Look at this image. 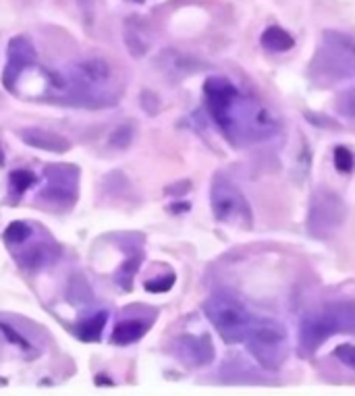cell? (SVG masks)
<instances>
[{"label":"cell","instance_id":"obj_1","mask_svg":"<svg viewBox=\"0 0 355 396\" xmlns=\"http://www.w3.org/2000/svg\"><path fill=\"white\" fill-rule=\"evenodd\" d=\"M204 98L212 121L233 145L258 143L278 131V123L268 108L226 77L206 81Z\"/></svg>","mask_w":355,"mask_h":396},{"label":"cell","instance_id":"obj_2","mask_svg":"<svg viewBox=\"0 0 355 396\" xmlns=\"http://www.w3.org/2000/svg\"><path fill=\"white\" fill-rule=\"evenodd\" d=\"M339 332H355V301H334L305 314L300 324L301 353L314 355Z\"/></svg>","mask_w":355,"mask_h":396},{"label":"cell","instance_id":"obj_3","mask_svg":"<svg viewBox=\"0 0 355 396\" xmlns=\"http://www.w3.org/2000/svg\"><path fill=\"white\" fill-rule=\"evenodd\" d=\"M310 69L312 79L322 85L355 77V38L339 31H327Z\"/></svg>","mask_w":355,"mask_h":396},{"label":"cell","instance_id":"obj_4","mask_svg":"<svg viewBox=\"0 0 355 396\" xmlns=\"http://www.w3.org/2000/svg\"><path fill=\"white\" fill-rule=\"evenodd\" d=\"M246 344L251 357L264 370H278L289 355V339L285 326L268 317H253Z\"/></svg>","mask_w":355,"mask_h":396},{"label":"cell","instance_id":"obj_5","mask_svg":"<svg viewBox=\"0 0 355 396\" xmlns=\"http://www.w3.org/2000/svg\"><path fill=\"white\" fill-rule=\"evenodd\" d=\"M204 314L229 344L244 343L253 321L241 299L231 292H217L204 303Z\"/></svg>","mask_w":355,"mask_h":396},{"label":"cell","instance_id":"obj_6","mask_svg":"<svg viewBox=\"0 0 355 396\" xmlns=\"http://www.w3.org/2000/svg\"><path fill=\"white\" fill-rule=\"evenodd\" d=\"M210 204H212V211L219 222L239 226V229H249L253 222L251 208L247 204L246 195L226 177L214 179L212 191H210Z\"/></svg>","mask_w":355,"mask_h":396},{"label":"cell","instance_id":"obj_7","mask_svg":"<svg viewBox=\"0 0 355 396\" xmlns=\"http://www.w3.org/2000/svg\"><path fill=\"white\" fill-rule=\"evenodd\" d=\"M345 204L343 199L332 191H318L312 197L310 216H307V229L314 237L327 238L337 233V229L345 220Z\"/></svg>","mask_w":355,"mask_h":396},{"label":"cell","instance_id":"obj_8","mask_svg":"<svg viewBox=\"0 0 355 396\" xmlns=\"http://www.w3.org/2000/svg\"><path fill=\"white\" fill-rule=\"evenodd\" d=\"M48 183L40 191V199H46L50 204H73L77 199V183H80V170L71 164H53L46 168Z\"/></svg>","mask_w":355,"mask_h":396},{"label":"cell","instance_id":"obj_9","mask_svg":"<svg viewBox=\"0 0 355 396\" xmlns=\"http://www.w3.org/2000/svg\"><path fill=\"white\" fill-rule=\"evenodd\" d=\"M173 348H175L177 359H181L185 365H192V368L210 365L212 359H214V344H212L208 334H200V336L185 334V336H179L175 341V344H173Z\"/></svg>","mask_w":355,"mask_h":396},{"label":"cell","instance_id":"obj_10","mask_svg":"<svg viewBox=\"0 0 355 396\" xmlns=\"http://www.w3.org/2000/svg\"><path fill=\"white\" fill-rule=\"evenodd\" d=\"M33 60H36L33 44L26 35H15L9 42V62H6V69H4V75H2V83L6 85L9 92H15L17 79L21 77V73Z\"/></svg>","mask_w":355,"mask_h":396},{"label":"cell","instance_id":"obj_11","mask_svg":"<svg viewBox=\"0 0 355 396\" xmlns=\"http://www.w3.org/2000/svg\"><path fill=\"white\" fill-rule=\"evenodd\" d=\"M112 77V69L102 58H89L75 67V85L80 92H87L94 87H102Z\"/></svg>","mask_w":355,"mask_h":396},{"label":"cell","instance_id":"obj_12","mask_svg":"<svg viewBox=\"0 0 355 396\" xmlns=\"http://www.w3.org/2000/svg\"><path fill=\"white\" fill-rule=\"evenodd\" d=\"M19 137L23 143H28L36 150H42V152H53V154H65L71 150V141L56 135V133L44 131V129H38V127H28V129H21Z\"/></svg>","mask_w":355,"mask_h":396},{"label":"cell","instance_id":"obj_13","mask_svg":"<svg viewBox=\"0 0 355 396\" xmlns=\"http://www.w3.org/2000/svg\"><path fill=\"white\" fill-rule=\"evenodd\" d=\"M58 255H60V251H58L56 245L38 243L31 249H26L17 260H19V264L23 265L26 270H42L46 265L55 264L56 260H58Z\"/></svg>","mask_w":355,"mask_h":396},{"label":"cell","instance_id":"obj_14","mask_svg":"<svg viewBox=\"0 0 355 396\" xmlns=\"http://www.w3.org/2000/svg\"><path fill=\"white\" fill-rule=\"evenodd\" d=\"M67 301L71 305H75V307H89L96 301L87 278L83 274H80V272L71 274V278L67 282Z\"/></svg>","mask_w":355,"mask_h":396},{"label":"cell","instance_id":"obj_15","mask_svg":"<svg viewBox=\"0 0 355 396\" xmlns=\"http://www.w3.org/2000/svg\"><path fill=\"white\" fill-rule=\"evenodd\" d=\"M150 324L146 321H139V319H125L121 324L114 326V332H112V343L116 344H131L137 343L146 332H148Z\"/></svg>","mask_w":355,"mask_h":396},{"label":"cell","instance_id":"obj_16","mask_svg":"<svg viewBox=\"0 0 355 396\" xmlns=\"http://www.w3.org/2000/svg\"><path fill=\"white\" fill-rule=\"evenodd\" d=\"M293 38L289 35V31H285L283 27L274 26L268 27L262 33V46L271 53H289L293 48Z\"/></svg>","mask_w":355,"mask_h":396},{"label":"cell","instance_id":"obj_17","mask_svg":"<svg viewBox=\"0 0 355 396\" xmlns=\"http://www.w3.org/2000/svg\"><path fill=\"white\" fill-rule=\"evenodd\" d=\"M106 319H109V314H106V312H100V314H96V316L83 319L82 324L77 326V330H75V336L85 341V343H96V341H100V336H102V332H104V326H106Z\"/></svg>","mask_w":355,"mask_h":396},{"label":"cell","instance_id":"obj_18","mask_svg":"<svg viewBox=\"0 0 355 396\" xmlns=\"http://www.w3.org/2000/svg\"><path fill=\"white\" fill-rule=\"evenodd\" d=\"M139 262H141V253H137L136 258L127 260L125 264L119 268V272H116V282H119L125 291L131 289V282H133V276H136Z\"/></svg>","mask_w":355,"mask_h":396},{"label":"cell","instance_id":"obj_19","mask_svg":"<svg viewBox=\"0 0 355 396\" xmlns=\"http://www.w3.org/2000/svg\"><path fill=\"white\" fill-rule=\"evenodd\" d=\"M31 233L33 231H31L28 222H11L6 226V231H4V238L11 245H21V243H26L31 237Z\"/></svg>","mask_w":355,"mask_h":396},{"label":"cell","instance_id":"obj_20","mask_svg":"<svg viewBox=\"0 0 355 396\" xmlns=\"http://www.w3.org/2000/svg\"><path fill=\"white\" fill-rule=\"evenodd\" d=\"M133 125H119L112 135H110V145L112 148H116V150H127L129 145H131V141H133Z\"/></svg>","mask_w":355,"mask_h":396},{"label":"cell","instance_id":"obj_21","mask_svg":"<svg viewBox=\"0 0 355 396\" xmlns=\"http://www.w3.org/2000/svg\"><path fill=\"white\" fill-rule=\"evenodd\" d=\"M33 183H36V177L29 170H15V172H11V189H13L15 195H21Z\"/></svg>","mask_w":355,"mask_h":396},{"label":"cell","instance_id":"obj_22","mask_svg":"<svg viewBox=\"0 0 355 396\" xmlns=\"http://www.w3.org/2000/svg\"><path fill=\"white\" fill-rule=\"evenodd\" d=\"M125 44H127V48L131 50L133 56H143L146 50H148V46H150V42H148L141 33H137L136 29H127V33H125Z\"/></svg>","mask_w":355,"mask_h":396},{"label":"cell","instance_id":"obj_23","mask_svg":"<svg viewBox=\"0 0 355 396\" xmlns=\"http://www.w3.org/2000/svg\"><path fill=\"white\" fill-rule=\"evenodd\" d=\"M334 166H337V170H341V172H351V170H354L355 158L349 148H345V145L334 148Z\"/></svg>","mask_w":355,"mask_h":396},{"label":"cell","instance_id":"obj_24","mask_svg":"<svg viewBox=\"0 0 355 396\" xmlns=\"http://www.w3.org/2000/svg\"><path fill=\"white\" fill-rule=\"evenodd\" d=\"M337 110L343 114V116H349L355 119V87L354 89H347L339 96L337 100Z\"/></svg>","mask_w":355,"mask_h":396},{"label":"cell","instance_id":"obj_25","mask_svg":"<svg viewBox=\"0 0 355 396\" xmlns=\"http://www.w3.org/2000/svg\"><path fill=\"white\" fill-rule=\"evenodd\" d=\"M0 332L4 334V339L9 341L11 344H15V346H19V348H23V351H31V344L13 328V326H9V324H4V321H0Z\"/></svg>","mask_w":355,"mask_h":396},{"label":"cell","instance_id":"obj_26","mask_svg":"<svg viewBox=\"0 0 355 396\" xmlns=\"http://www.w3.org/2000/svg\"><path fill=\"white\" fill-rule=\"evenodd\" d=\"M334 357L341 363H345L349 370L355 371V344H339L334 351Z\"/></svg>","mask_w":355,"mask_h":396},{"label":"cell","instance_id":"obj_27","mask_svg":"<svg viewBox=\"0 0 355 396\" xmlns=\"http://www.w3.org/2000/svg\"><path fill=\"white\" fill-rule=\"evenodd\" d=\"M173 285H175V274H166V276H163V278L148 280V282H146V291L164 292V291H168Z\"/></svg>","mask_w":355,"mask_h":396},{"label":"cell","instance_id":"obj_28","mask_svg":"<svg viewBox=\"0 0 355 396\" xmlns=\"http://www.w3.org/2000/svg\"><path fill=\"white\" fill-rule=\"evenodd\" d=\"M77 2H80L82 6H89V4H92V0H77Z\"/></svg>","mask_w":355,"mask_h":396},{"label":"cell","instance_id":"obj_29","mask_svg":"<svg viewBox=\"0 0 355 396\" xmlns=\"http://www.w3.org/2000/svg\"><path fill=\"white\" fill-rule=\"evenodd\" d=\"M4 164V156H2V152H0V166Z\"/></svg>","mask_w":355,"mask_h":396},{"label":"cell","instance_id":"obj_30","mask_svg":"<svg viewBox=\"0 0 355 396\" xmlns=\"http://www.w3.org/2000/svg\"><path fill=\"white\" fill-rule=\"evenodd\" d=\"M131 2H143V0H131Z\"/></svg>","mask_w":355,"mask_h":396}]
</instances>
